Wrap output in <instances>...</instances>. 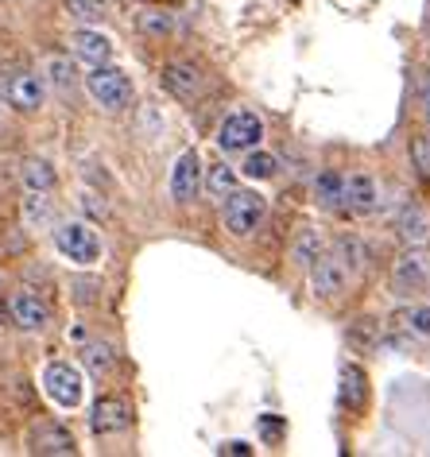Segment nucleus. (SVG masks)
Masks as SVG:
<instances>
[{"mask_svg": "<svg viewBox=\"0 0 430 457\" xmlns=\"http://www.w3.org/2000/svg\"><path fill=\"white\" fill-rule=\"evenodd\" d=\"M86 89L94 94L97 105L109 109V112H120V109L132 105V82H128V74L117 71V66H109V62H101V66H94V71L86 74Z\"/></svg>", "mask_w": 430, "mask_h": 457, "instance_id": "obj_1", "label": "nucleus"}, {"mask_svg": "<svg viewBox=\"0 0 430 457\" xmlns=\"http://www.w3.org/2000/svg\"><path fill=\"white\" fill-rule=\"evenodd\" d=\"M264 213H268L264 194H256V190L225 194V228H229L233 237H252L256 228L264 225Z\"/></svg>", "mask_w": 430, "mask_h": 457, "instance_id": "obj_2", "label": "nucleus"}, {"mask_svg": "<svg viewBox=\"0 0 430 457\" xmlns=\"http://www.w3.org/2000/svg\"><path fill=\"white\" fill-rule=\"evenodd\" d=\"M54 248H59L70 264H97L101 260V241L86 221H66L54 228Z\"/></svg>", "mask_w": 430, "mask_h": 457, "instance_id": "obj_3", "label": "nucleus"}, {"mask_svg": "<svg viewBox=\"0 0 430 457\" xmlns=\"http://www.w3.org/2000/svg\"><path fill=\"white\" fill-rule=\"evenodd\" d=\"M260 140H264V120H260L256 112H233L218 129L221 152H252Z\"/></svg>", "mask_w": 430, "mask_h": 457, "instance_id": "obj_4", "label": "nucleus"}, {"mask_svg": "<svg viewBox=\"0 0 430 457\" xmlns=\"http://www.w3.org/2000/svg\"><path fill=\"white\" fill-rule=\"evenodd\" d=\"M43 387H47V395L59 407H78L82 403V372H78L74 364H66V361L47 364V372H43Z\"/></svg>", "mask_w": 430, "mask_h": 457, "instance_id": "obj_5", "label": "nucleus"}, {"mask_svg": "<svg viewBox=\"0 0 430 457\" xmlns=\"http://www.w3.org/2000/svg\"><path fill=\"white\" fill-rule=\"evenodd\" d=\"M128 422H132V407L124 403L120 395H101L94 411H89V427H94V434H120V430H128Z\"/></svg>", "mask_w": 430, "mask_h": 457, "instance_id": "obj_6", "label": "nucleus"}, {"mask_svg": "<svg viewBox=\"0 0 430 457\" xmlns=\"http://www.w3.org/2000/svg\"><path fill=\"white\" fill-rule=\"evenodd\" d=\"M426 276H430L426 253H418V248H411V253H403L400 260H395L392 287H395V295H418V291L426 287Z\"/></svg>", "mask_w": 430, "mask_h": 457, "instance_id": "obj_7", "label": "nucleus"}, {"mask_svg": "<svg viewBox=\"0 0 430 457\" xmlns=\"http://www.w3.org/2000/svg\"><path fill=\"white\" fill-rule=\"evenodd\" d=\"M43 78L39 74H31V71H20V74H12L4 82V97H8V105L12 109H20V112H36L39 105H43Z\"/></svg>", "mask_w": 430, "mask_h": 457, "instance_id": "obj_8", "label": "nucleus"}, {"mask_svg": "<svg viewBox=\"0 0 430 457\" xmlns=\"http://www.w3.org/2000/svg\"><path fill=\"white\" fill-rule=\"evenodd\" d=\"M310 287L318 299H337L345 291V268L337 256H314L310 260Z\"/></svg>", "mask_w": 430, "mask_h": 457, "instance_id": "obj_9", "label": "nucleus"}, {"mask_svg": "<svg viewBox=\"0 0 430 457\" xmlns=\"http://www.w3.org/2000/svg\"><path fill=\"white\" fill-rule=\"evenodd\" d=\"M8 314H12V322H16L20 329H28V334H36V329H43V326L51 322L47 303L36 299L31 291H16L12 303H8Z\"/></svg>", "mask_w": 430, "mask_h": 457, "instance_id": "obj_10", "label": "nucleus"}, {"mask_svg": "<svg viewBox=\"0 0 430 457\" xmlns=\"http://www.w3.org/2000/svg\"><path fill=\"white\" fill-rule=\"evenodd\" d=\"M198 187H202V159H198V152H183L178 155V163H175V170H171L175 202H194Z\"/></svg>", "mask_w": 430, "mask_h": 457, "instance_id": "obj_11", "label": "nucleus"}, {"mask_svg": "<svg viewBox=\"0 0 430 457\" xmlns=\"http://www.w3.org/2000/svg\"><path fill=\"white\" fill-rule=\"evenodd\" d=\"M70 54H74L78 62L101 66V62H109V59H112V43L101 36V31L82 28V31H74V36H70Z\"/></svg>", "mask_w": 430, "mask_h": 457, "instance_id": "obj_12", "label": "nucleus"}, {"mask_svg": "<svg viewBox=\"0 0 430 457\" xmlns=\"http://www.w3.org/2000/svg\"><path fill=\"white\" fill-rule=\"evenodd\" d=\"M163 86L171 89L175 97H194L202 89V71L194 62H167L163 66Z\"/></svg>", "mask_w": 430, "mask_h": 457, "instance_id": "obj_13", "label": "nucleus"}, {"mask_svg": "<svg viewBox=\"0 0 430 457\" xmlns=\"http://www.w3.org/2000/svg\"><path fill=\"white\" fill-rule=\"evenodd\" d=\"M376 202H380V194H376V182H372L368 175H349L345 179V205L353 213H372Z\"/></svg>", "mask_w": 430, "mask_h": 457, "instance_id": "obj_14", "label": "nucleus"}, {"mask_svg": "<svg viewBox=\"0 0 430 457\" xmlns=\"http://www.w3.org/2000/svg\"><path fill=\"white\" fill-rule=\"evenodd\" d=\"M31 450H36V453H78V445H74V438L62 427L47 422V427L36 430V438H31Z\"/></svg>", "mask_w": 430, "mask_h": 457, "instance_id": "obj_15", "label": "nucleus"}, {"mask_svg": "<svg viewBox=\"0 0 430 457\" xmlns=\"http://www.w3.org/2000/svg\"><path fill=\"white\" fill-rule=\"evenodd\" d=\"M368 399V387H365V372L360 364H342V403L349 411H360Z\"/></svg>", "mask_w": 430, "mask_h": 457, "instance_id": "obj_16", "label": "nucleus"}, {"mask_svg": "<svg viewBox=\"0 0 430 457\" xmlns=\"http://www.w3.org/2000/svg\"><path fill=\"white\" fill-rule=\"evenodd\" d=\"M314 194H318V202L326 205V210H337L345 213V179L334 175V170H326V175H318V182H314Z\"/></svg>", "mask_w": 430, "mask_h": 457, "instance_id": "obj_17", "label": "nucleus"}, {"mask_svg": "<svg viewBox=\"0 0 430 457\" xmlns=\"http://www.w3.org/2000/svg\"><path fill=\"white\" fill-rule=\"evenodd\" d=\"M24 182L28 190H54V182H59V175H54V167L47 163V159H28L24 163Z\"/></svg>", "mask_w": 430, "mask_h": 457, "instance_id": "obj_18", "label": "nucleus"}, {"mask_svg": "<svg viewBox=\"0 0 430 457\" xmlns=\"http://www.w3.org/2000/svg\"><path fill=\"white\" fill-rule=\"evenodd\" d=\"M24 217H28V225H47L51 217H54V205L47 198V190H28V198H24Z\"/></svg>", "mask_w": 430, "mask_h": 457, "instance_id": "obj_19", "label": "nucleus"}, {"mask_svg": "<svg viewBox=\"0 0 430 457\" xmlns=\"http://www.w3.org/2000/svg\"><path fill=\"white\" fill-rule=\"evenodd\" d=\"M241 170H244L248 179H271L279 170V163H276V155H268V152H252L241 163Z\"/></svg>", "mask_w": 430, "mask_h": 457, "instance_id": "obj_20", "label": "nucleus"}, {"mask_svg": "<svg viewBox=\"0 0 430 457\" xmlns=\"http://www.w3.org/2000/svg\"><path fill=\"white\" fill-rule=\"evenodd\" d=\"M66 12L82 24H94V20L105 16V0H66Z\"/></svg>", "mask_w": 430, "mask_h": 457, "instance_id": "obj_21", "label": "nucleus"}, {"mask_svg": "<svg viewBox=\"0 0 430 457\" xmlns=\"http://www.w3.org/2000/svg\"><path fill=\"white\" fill-rule=\"evenodd\" d=\"M206 187H210V194H218V198H225L229 190H236V175L225 163H218V167H210V179H206Z\"/></svg>", "mask_w": 430, "mask_h": 457, "instance_id": "obj_22", "label": "nucleus"}, {"mask_svg": "<svg viewBox=\"0 0 430 457\" xmlns=\"http://www.w3.org/2000/svg\"><path fill=\"white\" fill-rule=\"evenodd\" d=\"M47 74H51V82L59 86V89H70V86L78 82L70 59H51V62H47Z\"/></svg>", "mask_w": 430, "mask_h": 457, "instance_id": "obj_23", "label": "nucleus"}, {"mask_svg": "<svg viewBox=\"0 0 430 457\" xmlns=\"http://www.w3.org/2000/svg\"><path fill=\"white\" fill-rule=\"evenodd\" d=\"M86 364H89V372L94 376H105L112 369V349L109 345H89L86 349Z\"/></svg>", "mask_w": 430, "mask_h": 457, "instance_id": "obj_24", "label": "nucleus"}, {"mask_svg": "<svg viewBox=\"0 0 430 457\" xmlns=\"http://www.w3.org/2000/svg\"><path fill=\"white\" fill-rule=\"evenodd\" d=\"M411 159H415L418 175L430 179V136H415L411 140Z\"/></svg>", "mask_w": 430, "mask_h": 457, "instance_id": "obj_25", "label": "nucleus"}, {"mask_svg": "<svg viewBox=\"0 0 430 457\" xmlns=\"http://www.w3.org/2000/svg\"><path fill=\"white\" fill-rule=\"evenodd\" d=\"M337 260H342V268H360V245L342 237V241H337Z\"/></svg>", "mask_w": 430, "mask_h": 457, "instance_id": "obj_26", "label": "nucleus"}, {"mask_svg": "<svg viewBox=\"0 0 430 457\" xmlns=\"http://www.w3.org/2000/svg\"><path fill=\"white\" fill-rule=\"evenodd\" d=\"M140 28L152 31V36H167V31H171V16H163V12H144V16H140Z\"/></svg>", "mask_w": 430, "mask_h": 457, "instance_id": "obj_27", "label": "nucleus"}, {"mask_svg": "<svg viewBox=\"0 0 430 457\" xmlns=\"http://www.w3.org/2000/svg\"><path fill=\"white\" fill-rule=\"evenodd\" d=\"M400 237H403V241H423V237H426V221H423V217H403V228H400Z\"/></svg>", "mask_w": 430, "mask_h": 457, "instance_id": "obj_28", "label": "nucleus"}, {"mask_svg": "<svg viewBox=\"0 0 430 457\" xmlns=\"http://www.w3.org/2000/svg\"><path fill=\"white\" fill-rule=\"evenodd\" d=\"M411 329H415L418 337H430V311H426V306H423V311H415V314H411Z\"/></svg>", "mask_w": 430, "mask_h": 457, "instance_id": "obj_29", "label": "nucleus"}, {"mask_svg": "<svg viewBox=\"0 0 430 457\" xmlns=\"http://www.w3.org/2000/svg\"><path fill=\"white\" fill-rule=\"evenodd\" d=\"M260 430H264L268 445H276V442L283 438V422H279V419H264V422H260Z\"/></svg>", "mask_w": 430, "mask_h": 457, "instance_id": "obj_30", "label": "nucleus"}, {"mask_svg": "<svg viewBox=\"0 0 430 457\" xmlns=\"http://www.w3.org/2000/svg\"><path fill=\"white\" fill-rule=\"evenodd\" d=\"M295 256L302 260V264H310V260H314V256H318V237H314V233H310V237H307V241H302V245H299V253H295Z\"/></svg>", "mask_w": 430, "mask_h": 457, "instance_id": "obj_31", "label": "nucleus"}, {"mask_svg": "<svg viewBox=\"0 0 430 457\" xmlns=\"http://www.w3.org/2000/svg\"><path fill=\"white\" fill-rule=\"evenodd\" d=\"M221 453H233V457H244V453H252V445H248V442H225V445H221Z\"/></svg>", "mask_w": 430, "mask_h": 457, "instance_id": "obj_32", "label": "nucleus"}, {"mask_svg": "<svg viewBox=\"0 0 430 457\" xmlns=\"http://www.w3.org/2000/svg\"><path fill=\"white\" fill-rule=\"evenodd\" d=\"M423 105H426V124H430V89H426V97H423Z\"/></svg>", "mask_w": 430, "mask_h": 457, "instance_id": "obj_33", "label": "nucleus"}]
</instances>
